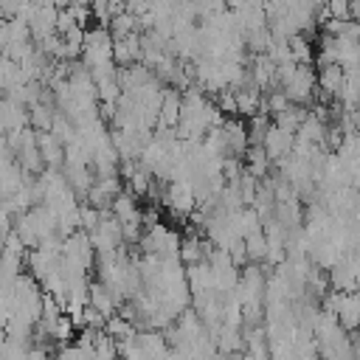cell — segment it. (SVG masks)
Masks as SVG:
<instances>
[{
    "label": "cell",
    "instance_id": "1",
    "mask_svg": "<svg viewBox=\"0 0 360 360\" xmlns=\"http://www.w3.org/2000/svg\"><path fill=\"white\" fill-rule=\"evenodd\" d=\"M276 87L287 96L290 104H309L315 101V70L309 65H281L276 68Z\"/></svg>",
    "mask_w": 360,
    "mask_h": 360
},
{
    "label": "cell",
    "instance_id": "2",
    "mask_svg": "<svg viewBox=\"0 0 360 360\" xmlns=\"http://www.w3.org/2000/svg\"><path fill=\"white\" fill-rule=\"evenodd\" d=\"M138 245L143 248V256H160V259L163 256H177L180 233L158 222V225H152V228L143 231V236H141Z\"/></svg>",
    "mask_w": 360,
    "mask_h": 360
},
{
    "label": "cell",
    "instance_id": "3",
    "mask_svg": "<svg viewBox=\"0 0 360 360\" xmlns=\"http://www.w3.org/2000/svg\"><path fill=\"white\" fill-rule=\"evenodd\" d=\"M59 256L68 259V262H73V264L82 267L84 273L96 264V250H93V245H90V239H87L84 231H76V233H70L68 239H62Z\"/></svg>",
    "mask_w": 360,
    "mask_h": 360
},
{
    "label": "cell",
    "instance_id": "4",
    "mask_svg": "<svg viewBox=\"0 0 360 360\" xmlns=\"http://www.w3.org/2000/svg\"><path fill=\"white\" fill-rule=\"evenodd\" d=\"M25 264H28V276H31V278L39 284V290H42V284H45L51 276H56V270H59V250L34 248V250L25 253Z\"/></svg>",
    "mask_w": 360,
    "mask_h": 360
},
{
    "label": "cell",
    "instance_id": "5",
    "mask_svg": "<svg viewBox=\"0 0 360 360\" xmlns=\"http://www.w3.org/2000/svg\"><path fill=\"white\" fill-rule=\"evenodd\" d=\"M163 202L169 205V211H172L177 219L191 217L194 208H197L188 183H166V188H163Z\"/></svg>",
    "mask_w": 360,
    "mask_h": 360
},
{
    "label": "cell",
    "instance_id": "6",
    "mask_svg": "<svg viewBox=\"0 0 360 360\" xmlns=\"http://www.w3.org/2000/svg\"><path fill=\"white\" fill-rule=\"evenodd\" d=\"M28 127V107H22L20 101L8 98V96H0V132L8 135V132H20Z\"/></svg>",
    "mask_w": 360,
    "mask_h": 360
},
{
    "label": "cell",
    "instance_id": "7",
    "mask_svg": "<svg viewBox=\"0 0 360 360\" xmlns=\"http://www.w3.org/2000/svg\"><path fill=\"white\" fill-rule=\"evenodd\" d=\"M292 143H295V135L292 132H284L278 127L270 124V129L264 132V141H262V149L267 155L270 163H278L281 158H287L292 152Z\"/></svg>",
    "mask_w": 360,
    "mask_h": 360
},
{
    "label": "cell",
    "instance_id": "8",
    "mask_svg": "<svg viewBox=\"0 0 360 360\" xmlns=\"http://www.w3.org/2000/svg\"><path fill=\"white\" fill-rule=\"evenodd\" d=\"M208 250H211V245H208L202 236L188 233V236H180L177 259H180V264H183V267H191V264L205 262V259H208Z\"/></svg>",
    "mask_w": 360,
    "mask_h": 360
},
{
    "label": "cell",
    "instance_id": "9",
    "mask_svg": "<svg viewBox=\"0 0 360 360\" xmlns=\"http://www.w3.org/2000/svg\"><path fill=\"white\" fill-rule=\"evenodd\" d=\"M87 307H93L98 315H104V318H110V315H115L118 312V298L104 287V284H98V281H90L87 284Z\"/></svg>",
    "mask_w": 360,
    "mask_h": 360
},
{
    "label": "cell",
    "instance_id": "10",
    "mask_svg": "<svg viewBox=\"0 0 360 360\" xmlns=\"http://www.w3.org/2000/svg\"><path fill=\"white\" fill-rule=\"evenodd\" d=\"M37 149H39V158H42L45 169H62L65 149H62V143L51 132H37Z\"/></svg>",
    "mask_w": 360,
    "mask_h": 360
},
{
    "label": "cell",
    "instance_id": "11",
    "mask_svg": "<svg viewBox=\"0 0 360 360\" xmlns=\"http://www.w3.org/2000/svg\"><path fill=\"white\" fill-rule=\"evenodd\" d=\"M233 104H236V112L245 115V118L259 115V112H262V90H256L253 84L236 87V90H233Z\"/></svg>",
    "mask_w": 360,
    "mask_h": 360
},
{
    "label": "cell",
    "instance_id": "12",
    "mask_svg": "<svg viewBox=\"0 0 360 360\" xmlns=\"http://www.w3.org/2000/svg\"><path fill=\"white\" fill-rule=\"evenodd\" d=\"M53 115H56V107H53V104H42V101H37V104L28 107V124H31L37 132H48Z\"/></svg>",
    "mask_w": 360,
    "mask_h": 360
},
{
    "label": "cell",
    "instance_id": "13",
    "mask_svg": "<svg viewBox=\"0 0 360 360\" xmlns=\"http://www.w3.org/2000/svg\"><path fill=\"white\" fill-rule=\"evenodd\" d=\"M307 118V107H298V104H290L284 112H278L270 124L273 127H278V129H284V132H292L295 135V129L301 127V121Z\"/></svg>",
    "mask_w": 360,
    "mask_h": 360
},
{
    "label": "cell",
    "instance_id": "14",
    "mask_svg": "<svg viewBox=\"0 0 360 360\" xmlns=\"http://www.w3.org/2000/svg\"><path fill=\"white\" fill-rule=\"evenodd\" d=\"M98 219H101V211L90 208L87 202H79V231L90 233V231L98 225Z\"/></svg>",
    "mask_w": 360,
    "mask_h": 360
},
{
    "label": "cell",
    "instance_id": "15",
    "mask_svg": "<svg viewBox=\"0 0 360 360\" xmlns=\"http://www.w3.org/2000/svg\"><path fill=\"white\" fill-rule=\"evenodd\" d=\"M22 360H51V346H39V343H31L22 354Z\"/></svg>",
    "mask_w": 360,
    "mask_h": 360
},
{
    "label": "cell",
    "instance_id": "16",
    "mask_svg": "<svg viewBox=\"0 0 360 360\" xmlns=\"http://www.w3.org/2000/svg\"><path fill=\"white\" fill-rule=\"evenodd\" d=\"M166 360H186L180 352H174V349H169V354H166Z\"/></svg>",
    "mask_w": 360,
    "mask_h": 360
},
{
    "label": "cell",
    "instance_id": "17",
    "mask_svg": "<svg viewBox=\"0 0 360 360\" xmlns=\"http://www.w3.org/2000/svg\"><path fill=\"white\" fill-rule=\"evenodd\" d=\"M3 343H6V338H3V332H0V352H3Z\"/></svg>",
    "mask_w": 360,
    "mask_h": 360
},
{
    "label": "cell",
    "instance_id": "18",
    "mask_svg": "<svg viewBox=\"0 0 360 360\" xmlns=\"http://www.w3.org/2000/svg\"><path fill=\"white\" fill-rule=\"evenodd\" d=\"M51 360H53V357H51Z\"/></svg>",
    "mask_w": 360,
    "mask_h": 360
}]
</instances>
